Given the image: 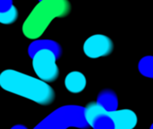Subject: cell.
Returning <instances> with one entry per match:
<instances>
[{"label":"cell","instance_id":"cell-1","mask_svg":"<svg viewBox=\"0 0 153 129\" xmlns=\"http://www.w3.org/2000/svg\"><path fill=\"white\" fill-rule=\"evenodd\" d=\"M0 87L39 105H49L55 100V92L48 83L13 69L0 74Z\"/></svg>","mask_w":153,"mask_h":129},{"label":"cell","instance_id":"cell-2","mask_svg":"<svg viewBox=\"0 0 153 129\" xmlns=\"http://www.w3.org/2000/svg\"><path fill=\"white\" fill-rule=\"evenodd\" d=\"M71 4L68 0H41L30 13L22 24L23 35L37 40L48 29L55 18H63L69 14Z\"/></svg>","mask_w":153,"mask_h":129},{"label":"cell","instance_id":"cell-3","mask_svg":"<svg viewBox=\"0 0 153 129\" xmlns=\"http://www.w3.org/2000/svg\"><path fill=\"white\" fill-rule=\"evenodd\" d=\"M90 128L85 118V107L65 105L51 112L33 129H67Z\"/></svg>","mask_w":153,"mask_h":129},{"label":"cell","instance_id":"cell-4","mask_svg":"<svg viewBox=\"0 0 153 129\" xmlns=\"http://www.w3.org/2000/svg\"><path fill=\"white\" fill-rule=\"evenodd\" d=\"M32 58V67L39 79L46 82H55L59 76V68L56 65L57 56L50 49L37 51Z\"/></svg>","mask_w":153,"mask_h":129},{"label":"cell","instance_id":"cell-5","mask_svg":"<svg viewBox=\"0 0 153 129\" xmlns=\"http://www.w3.org/2000/svg\"><path fill=\"white\" fill-rule=\"evenodd\" d=\"M114 44L110 38L103 34H94L83 44V52L90 58L107 57L112 53Z\"/></svg>","mask_w":153,"mask_h":129},{"label":"cell","instance_id":"cell-6","mask_svg":"<svg viewBox=\"0 0 153 129\" xmlns=\"http://www.w3.org/2000/svg\"><path fill=\"white\" fill-rule=\"evenodd\" d=\"M85 118L92 129H116L109 112L105 111L97 102H91L85 107Z\"/></svg>","mask_w":153,"mask_h":129},{"label":"cell","instance_id":"cell-7","mask_svg":"<svg viewBox=\"0 0 153 129\" xmlns=\"http://www.w3.org/2000/svg\"><path fill=\"white\" fill-rule=\"evenodd\" d=\"M109 115L115 123L116 129H134L137 125V116L131 110H117L109 112Z\"/></svg>","mask_w":153,"mask_h":129},{"label":"cell","instance_id":"cell-8","mask_svg":"<svg viewBox=\"0 0 153 129\" xmlns=\"http://www.w3.org/2000/svg\"><path fill=\"white\" fill-rule=\"evenodd\" d=\"M87 84L85 75L79 71H73L69 73L65 79V86L72 93L82 92Z\"/></svg>","mask_w":153,"mask_h":129},{"label":"cell","instance_id":"cell-9","mask_svg":"<svg viewBox=\"0 0 153 129\" xmlns=\"http://www.w3.org/2000/svg\"><path fill=\"white\" fill-rule=\"evenodd\" d=\"M41 49H50L52 50L59 58L62 55V48L61 46L55 40H35L32 41L29 48H28V54L30 57H33V55Z\"/></svg>","mask_w":153,"mask_h":129},{"label":"cell","instance_id":"cell-10","mask_svg":"<svg viewBox=\"0 0 153 129\" xmlns=\"http://www.w3.org/2000/svg\"><path fill=\"white\" fill-rule=\"evenodd\" d=\"M96 102L107 112H112L118 110V98L112 90L107 89L101 91L97 97Z\"/></svg>","mask_w":153,"mask_h":129},{"label":"cell","instance_id":"cell-11","mask_svg":"<svg viewBox=\"0 0 153 129\" xmlns=\"http://www.w3.org/2000/svg\"><path fill=\"white\" fill-rule=\"evenodd\" d=\"M138 69L143 76L153 79V56L143 57L138 64Z\"/></svg>","mask_w":153,"mask_h":129},{"label":"cell","instance_id":"cell-12","mask_svg":"<svg viewBox=\"0 0 153 129\" xmlns=\"http://www.w3.org/2000/svg\"><path fill=\"white\" fill-rule=\"evenodd\" d=\"M18 18V10L13 5L8 11L0 13V23L2 24H12L15 22Z\"/></svg>","mask_w":153,"mask_h":129},{"label":"cell","instance_id":"cell-13","mask_svg":"<svg viewBox=\"0 0 153 129\" xmlns=\"http://www.w3.org/2000/svg\"><path fill=\"white\" fill-rule=\"evenodd\" d=\"M13 5V0H0V13L8 11Z\"/></svg>","mask_w":153,"mask_h":129},{"label":"cell","instance_id":"cell-14","mask_svg":"<svg viewBox=\"0 0 153 129\" xmlns=\"http://www.w3.org/2000/svg\"><path fill=\"white\" fill-rule=\"evenodd\" d=\"M11 129H28L25 126H22V125H16V126H13Z\"/></svg>","mask_w":153,"mask_h":129},{"label":"cell","instance_id":"cell-15","mask_svg":"<svg viewBox=\"0 0 153 129\" xmlns=\"http://www.w3.org/2000/svg\"><path fill=\"white\" fill-rule=\"evenodd\" d=\"M150 129H153V124L152 125V127H151V128H150Z\"/></svg>","mask_w":153,"mask_h":129},{"label":"cell","instance_id":"cell-16","mask_svg":"<svg viewBox=\"0 0 153 129\" xmlns=\"http://www.w3.org/2000/svg\"><path fill=\"white\" fill-rule=\"evenodd\" d=\"M39 1H41V0H39Z\"/></svg>","mask_w":153,"mask_h":129}]
</instances>
